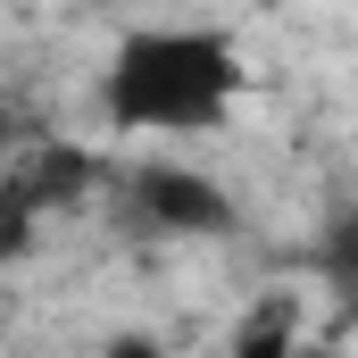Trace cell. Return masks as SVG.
Wrapping results in <instances>:
<instances>
[{
	"instance_id": "cell-1",
	"label": "cell",
	"mask_w": 358,
	"mask_h": 358,
	"mask_svg": "<svg viewBox=\"0 0 358 358\" xmlns=\"http://www.w3.org/2000/svg\"><path fill=\"white\" fill-rule=\"evenodd\" d=\"M242 100V50L217 25H142L117 42L100 108L117 134H208Z\"/></svg>"
},
{
	"instance_id": "cell-3",
	"label": "cell",
	"mask_w": 358,
	"mask_h": 358,
	"mask_svg": "<svg viewBox=\"0 0 358 358\" xmlns=\"http://www.w3.org/2000/svg\"><path fill=\"white\" fill-rule=\"evenodd\" d=\"M300 350H308V325H300V300L292 292L250 300L234 317V334H225V358H300Z\"/></svg>"
},
{
	"instance_id": "cell-5",
	"label": "cell",
	"mask_w": 358,
	"mask_h": 358,
	"mask_svg": "<svg viewBox=\"0 0 358 358\" xmlns=\"http://www.w3.org/2000/svg\"><path fill=\"white\" fill-rule=\"evenodd\" d=\"M108 358H159V342H150V334H117V342H108Z\"/></svg>"
},
{
	"instance_id": "cell-2",
	"label": "cell",
	"mask_w": 358,
	"mask_h": 358,
	"mask_svg": "<svg viewBox=\"0 0 358 358\" xmlns=\"http://www.w3.org/2000/svg\"><path fill=\"white\" fill-rule=\"evenodd\" d=\"M125 200H134V217L150 225V234H234V200H225V183L200 176V167H134L125 183Z\"/></svg>"
},
{
	"instance_id": "cell-4",
	"label": "cell",
	"mask_w": 358,
	"mask_h": 358,
	"mask_svg": "<svg viewBox=\"0 0 358 358\" xmlns=\"http://www.w3.org/2000/svg\"><path fill=\"white\" fill-rule=\"evenodd\" d=\"M334 267H342V275L358 283V208L342 217V234H334Z\"/></svg>"
}]
</instances>
